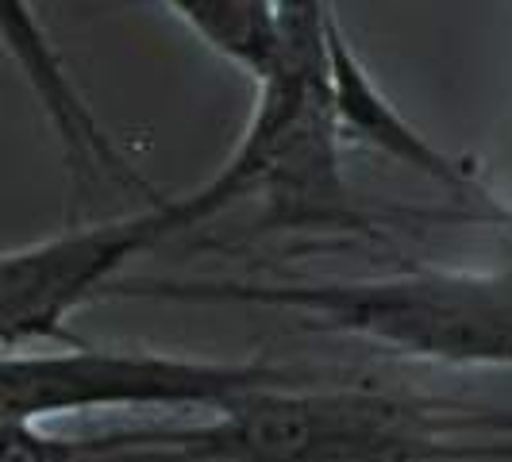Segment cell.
Returning <instances> with one entry per match:
<instances>
[{
    "mask_svg": "<svg viewBox=\"0 0 512 462\" xmlns=\"http://www.w3.org/2000/svg\"><path fill=\"white\" fill-rule=\"evenodd\" d=\"M297 382L293 370L243 359H185L154 351H12L0 355V420L47 424L85 412H212L258 385Z\"/></svg>",
    "mask_w": 512,
    "mask_h": 462,
    "instance_id": "cell-3",
    "label": "cell"
},
{
    "mask_svg": "<svg viewBox=\"0 0 512 462\" xmlns=\"http://www.w3.org/2000/svg\"><path fill=\"white\" fill-rule=\"evenodd\" d=\"M108 293L170 305L274 308L293 312L301 328L347 335L397 359L451 370H512V270L416 266L328 282L116 278Z\"/></svg>",
    "mask_w": 512,
    "mask_h": 462,
    "instance_id": "cell-2",
    "label": "cell"
},
{
    "mask_svg": "<svg viewBox=\"0 0 512 462\" xmlns=\"http://www.w3.org/2000/svg\"><path fill=\"white\" fill-rule=\"evenodd\" d=\"M512 412L378 385H258L208 420L93 436L97 462H512Z\"/></svg>",
    "mask_w": 512,
    "mask_h": 462,
    "instance_id": "cell-1",
    "label": "cell"
},
{
    "mask_svg": "<svg viewBox=\"0 0 512 462\" xmlns=\"http://www.w3.org/2000/svg\"><path fill=\"white\" fill-rule=\"evenodd\" d=\"M197 228L181 197H158L147 208L0 251V355L35 343H77L66 320L124 274L135 255L162 239Z\"/></svg>",
    "mask_w": 512,
    "mask_h": 462,
    "instance_id": "cell-4",
    "label": "cell"
},
{
    "mask_svg": "<svg viewBox=\"0 0 512 462\" xmlns=\"http://www.w3.org/2000/svg\"><path fill=\"white\" fill-rule=\"evenodd\" d=\"M0 47L16 62V70L24 74L27 89L35 93V101L43 108L47 124L54 128L66 158L81 170H104L112 181L143 189L147 197H158L147 178H139L131 170V162L120 154L116 139L104 131L97 112L81 97L74 77L66 70L62 54L47 35V27L39 20L31 0H0Z\"/></svg>",
    "mask_w": 512,
    "mask_h": 462,
    "instance_id": "cell-6",
    "label": "cell"
},
{
    "mask_svg": "<svg viewBox=\"0 0 512 462\" xmlns=\"http://www.w3.org/2000/svg\"><path fill=\"white\" fill-rule=\"evenodd\" d=\"M93 455V436H54L39 424L0 420V462H89Z\"/></svg>",
    "mask_w": 512,
    "mask_h": 462,
    "instance_id": "cell-8",
    "label": "cell"
},
{
    "mask_svg": "<svg viewBox=\"0 0 512 462\" xmlns=\"http://www.w3.org/2000/svg\"><path fill=\"white\" fill-rule=\"evenodd\" d=\"M332 108H335L339 143L343 139H355L362 147L393 158L397 166H405L412 174L428 178L439 189L455 193L459 205H474L478 216L512 224V208L501 205L489 193L486 181L478 178L466 162L451 158L447 151H439L428 135H420L397 112V104L374 85V77L366 74V66H362V58L351 47L343 24L332 27Z\"/></svg>",
    "mask_w": 512,
    "mask_h": 462,
    "instance_id": "cell-5",
    "label": "cell"
},
{
    "mask_svg": "<svg viewBox=\"0 0 512 462\" xmlns=\"http://www.w3.org/2000/svg\"><path fill=\"white\" fill-rule=\"evenodd\" d=\"M212 54L262 81L274 54V8L270 0H162Z\"/></svg>",
    "mask_w": 512,
    "mask_h": 462,
    "instance_id": "cell-7",
    "label": "cell"
}]
</instances>
